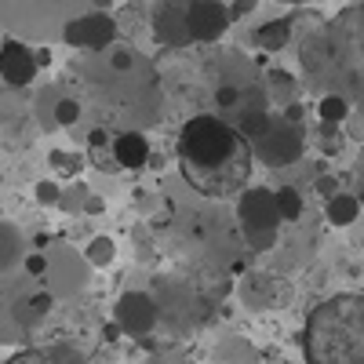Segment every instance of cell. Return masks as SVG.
Here are the masks:
<instances>
[{"label":"cell","mask_w":364,"mask_h":364,"mask_svg":"<svg viewBox=\"0 0 364 364\" xmlns=\"http://www.w3.org/2000/svg\"><path fill=\"white\" fill-rule=\"evenodd\" d=\"M357 200L364 204V149H360V157H357Z\"/></svg>","instance_id":"cell-27"},{"label":"cell","mask_w":364,"mask_h":364,"mask_svg":"<svg viewBox=\"0 0 364 364\" xmlns=\"http://www.w3.org/2000/svg\"><path fill=\"white\" fill-rule=\"evenodd\" d=\"M37 70H41V66H37L33 51H29L26 44H18V41H4V48H0V77H4L8 84L22 87V84L33 80Z\"/></svg>","instance_id":"cell-9"},{"label":"cell","mask_w":364,"mask_h":364,"mask_svg":"<svg viewBox=\"0 0 364 364\" xmlns=\"http://www.w3.org/2000/svg\"><path fill=\"white\" fill-rule=\"evenodd\" d=\"M102 208H106V204H102L99 197H91V200H87V211H91V215H95V211H102Z\"/></svg>","instance_id":"cell-32"},{"label":"cell","mask_w":364,"mask_h":364,"mask_svg":"<svg viewBox=\"0 0 364 364\" xmlns=\"http://www.w3.org/2000/svg\"><path fill=\"white\" fill-rule=\"evenodd\" d=\"M324 211H328V219L336 223V226H350L357 215H360V200L353 197V193H331V197H324Z\"/></svg>","instance_id":"cell-13"},{"label":"cell","mask_w":364,"mask_h":364,"mask_svg":"<svg viewBox=\"0 0 364 364\" xmlns=\"http://www.w3.org/2000/svg\"><path fill=\"white\" fill-rule=\"evenodd\" d=\"M288 37H291V18H273V22H266L255 33L262 51H281L288 44Z\"/></svg>","instance_id":"cell-14"},{"label":"cell","mask_w":364,"mask_h":364,"mask_svg":"<svg viewBox=\"0 0 364 364\" xmlns=\"http://www.w3.org/2000/svg\"><path fill=\"white\" fill-rule=\"evenodd\" d=\"M252 146L219 117H193L178 132L182 178L204 197H226L245 186L252 171Z\"/></svg>","instance_id":"cell-1"},{"label":"cell","mask_w":364,"mask_h":364,"mask_svg":"<svg viewBox=\"0 0 364 364\" xmlns=\"http://www.w3.org/2000/svg\"><path fill=\"white\" fill-rule=\"evenodd\" d=\"M55 120H58L63 128H73L77 120H80V106H77L73 99H63V102L55 106Z\"/></svg>","instance_id":"cell-20"},{"label":"cell","mask_w":364,"mask_h":364,"mask_svg":"<svg viewBox=\"0 0 364 364\" xmlns=\"http://www.w3.org/2000/svg\"><path fill=\"white\" fill-rule=\"evenodd\" d=\"M109 4H113V0H95V8H99V11H106Z\"/></svg>","instance_id":"cell-34"},{"label":"cell","mask_w":364,"mask_h":364,"mask_svg":"<svg viewBox=\"0 0 364 364\" xmlns=\"http://www.w3.org/2000/svg\"><path fill=\"white\" fill-rule=\"evenodd\" d=\"M240 223L248 226V233H273L281 223L277 215V200L269 190H248L240 197Z\"/></svg>","instance_id":"cell-7"},{"label":"cell","mask_w":364,"mask_h":364,"mask_svg":"<svg viewBox=\"0 0 364 364\" xmlns=\"http://www.w3.org/2000/svg\"><path fill=\"white\" fill-rule=\"evenodd\" d=\"M255 8H259V0H233L230 15H248V11H255Z\"/></svg>","instance_id":"cell-26"},{"label":"cell","mask_w":364,"mask_h":364,"mask_svg":"<svg viewBox=\"0 0 364 364\" xmlns=\"http://www.w3.org/2000/svg\"><path fill=\"white\" fill-rule=\"evenodd\" d=\"M339 190V182H336V175H324V178H317V193L321 197H331V193H336Z\"/></svg>","instance_id":"cell-24"},{"label":"cell","mask_w":364,"mask_h":364,"mask_svg":"<svg viewBox=\"0 0 364 364\" xmlns=\"http://www.w3.org/2000/svg\"><path fill=\"white\" fill-rule=\"evenodd\" d=\"M302 346L310 364H364V295H336L314 306Z\"/></svg>","instance_id":"cell-2"},{"label":"cell","mask_w":364,"mask_h":364,"mask_svg":"<svg viewBox=\"0 0 364 364\" xmlns=\"http://www.w3.org/2000/svg\"><path fill=\"white\" fill-rule=\"evenodd\" d=\"M284 4H302V0H284Z\"/></svg>","instance_id":"cell-35"},{"label":"cell","mask_w":364,"mask_h":364,"mask_svg":"<svg viewBox=\"0 0 364 364\" xmlns=\"http://www.w3.org/2000/svg\"><path fill=\"white\" fill-rule=\"evenodd\" d=\"M109 149H113L117 168H128V171H135V168H142V164L149 161V142H146L142 132H124V135H117Z\"/></svg>","instance_id":"cell-12"},{"label":"cell","mask_w":364,"mask_h":364,"mask_svg":"<svg viewBox=\"0 0 364 364\" xmlns=\"http://www.w3.org/2000/svg\"><path fill=\"white\" fill-rule=\"evenodd\" d=\"M117 321H120V331H128V336H146V331H154L157 324V306L149 295H124L117 302Z\"/></svg>","instance_id":"cell-8"},{"label":"cell","mask_w":364,"mask_h":364,"mask_svg":"<svg viewBox=\"0 0 364 364\" xmlns=\"http://www.w3.org/2000/svg\"><path fill=\"white\" fill-rule=\"evenodd\" d=\"M37 200H41V204H58V200H63V190H58L51 178H44L41 186H37Z\"/></svg>","instance_id":"cell-21"},{"label":"cell","mask_w":364,"mask_h":364,"mask_svg":"<svg viewBox=\"0 0 364 364\" xmlns=\"http://www.w3.org/2000/svg\"><path fill=\"white\" fill-rule=\"evenodd\" d=\"M237 99H240L237 87H219V91H215V102H219V106H233Z\"/></svg>","instance_id":"cell-25"},{"label":"cell","mask_w":364,"mask_h":364,"mask_svg":"<svg viewBox=\"0 0 364 364\" xmlns=\"http://www.w3.org/2000/svg\"><path fill=\"white\" fill-rule=\"evenodd\" d=\"M132 63H135L132 51H117V55H113V66H117V70H128Z\"/></svg>","instance_id":"cell-28"},{"label":"cell","mask_w":364,"mask_h":364,"mask_svg":"<svg viewBox=\"0 0 364 364\" xmlns=\"http://www.w3.org/2000/svg\"><path fill=\"white\" fill-rule=\"evenodd\" d=\"M113 259H117V245L109 237H95L87 245V262L91 266H99V269H106V266H113Z\"/></svg>","instance_id":"cell-17"},{"label":"cell","mask_w":364,"mask_h":364,"mask_svg":"<svg viewBox=\"0 0 364 364\" xmlns=\"http://www.w3.org/2000/svg\"><path fill=\"white\" fill-rule=\"evenodd\" d=\"M33 58H37V66H48V63H51V51L41 48V51H33Z\"/></svg>","instance_id":"cell-31"},{"label":"cell","mask_w":364,"mask_h":364,"mask_svg":"<svg viewBox=\"0 0 364 364\" xmlns=\"http://www.w3.org/2000/svg\"><path fill=\"white\" fill-rule=\"evenodd\" d=\"M230 8L223 0H193L186 8V29H190V41H200V44H211L226 33L230 26Z\"/></svg>","instance_id":"cell-4"},{"label":"cell","mask_w":364,"mask_h":364,"mask_svg":"<svg viewBox=\"0 0 364 364\" xmlns=\"http://www.w3.org/2000/svg\"><path fill=\"white\" fill-rule=\"evenodd\" d=\"M164 4H175V8H182V11H186V8L193 4V0H164Z\"/></svg>","instance_id":"cell-33"},{"label":"cell","mask_w":364,"mask_h":364,"mask_svg":"<svg viewBox=\"0 0 364 364\" xmlns=\"http://www.w3.org/2000/svg\"><path fill=\"white\" fill-rule=\"evenodd\" d=\"M273 200H277V215L281 219H288V223L302 219V193L295 186H281L277 193H273Z\"/></svg>","instance_id":"cell-16"},{"label":"cell","mask_w":364,"mask_h":364,"mask_svg":"<svg viewBox=\"0 0 364 364\" xmlns=\"http://www.w3.org/2000/svg\"><path fill=\"white\" fill-rule=\"evenodd\" d=\"M117 37V22L106 15V11H91L84 18H73L66 26V44L73 48H87V51H99L106 44H113Z\"/></svg>","instance_id":"cell-5"},{"label":"cell","mask_w":364,"mask_h":364,"mask_svg":"<svg viewBox=\"0 0 364 364\" xmlns=\"http://www.w3.org/2000/svg\"><path fill=\"white\" fill-rule=\"evenodd\" d=\"M259 146L252 149V154H259L269 168H284V164H291V161H299L302 157V139H299V132H291V128H266V135H259L255 139Z\"/></svg>","instance_id":"cell-6"},{"label":"cell","mask_w":364,"mask_h":364,"mask_svg":"<svg viewBox=\"0 0 364 364\" xmlns=\"http://www.w3.org/2000/svg\"><path fill=\"white\" fill-rule=\"evenodd\" d=\"M266 128H269V117L259 113V109L240 120V132H245V139H259V135H266Z\"/></svg>","instance_id":"cell-19"},{"label":"cell","mask_w":364,"mask_h":364,"mask_svg":"<svg viewBox=\"0 0 364 364\" xmlns=\"http://www.w3.org/2000/svg\"><path fill=\"white\" fill-rule=\"evenodd\" d=\"M317 117H321L324 128H336V124H343V120L350 117V102L339 99V95H324L317 102Z\"/></svg>","instance_id":"cell-15"},{"label":"cell","mask_w":364,"mask_h":364,"mask_svg":"<svg viewBox=\"0 0 364 364\" xmlns=\"http://www.w3.org/2000/svg\"><path fill=\"white\" fill-rule=\"evenodd\" d=\"M26 269L33 273V277H41V273H48V259H44L41 252H33V255L26 259Z\"/></svg>","instance_id":"cell-22"},{"label":"cell","mask_w":364,"mask_h":364,"mask_svg":"<svg viewBox=\"0 0 364 364\" xmlns=\"http://www.w3.org/2000/svg\"><path fill=\"white\" fill-rule=\"evenodd\" d=\"M288 284L277 281V277H248L245 288H240V295H245L248 306L255 310H273V306H284L288 302Z\"/></svg>","instance_id":"cell-10"},{"label":"cell","mask_w":364,"mask_h":364,"mask_svg":"<svg viewBox=\"0 0 364 364\" xmlns=\"http://www.w3.org/2000/svg\"><path fill=\"white\" fill-rule=\"evenodd\" d=\"M87 142H91V149H102V146H109V135L106 132H91Z\"/></svg>","instance_id":"cell-29"},{"label":"cell","mask_w":364,"mask_h":364,"mask_svg":"<svg viewBox=\"0 0 364 364\" xmlns=\"http://www.w3.org/2000/svg\"><path fill=\"white\" fill-rule=\"evenodd\" d=\"M33 310L37 314H48L51 310V295H33Z\"/></svg>","instance_id":"cell-30"},{"label":"cell","mask_w":364,"mask_h":364,"mask_svg":"<svg viewBox=\"0 0 364 364\" xmlns=\"http://www.w3.org/2000/svg\"><path fill=\"white\" fill-rule=\"evenodd\" d=\"M154 33L161 44H171V48H182L190 44V29H186V11L175 8V4H161L157 15H154Z\"/></svg>","instance_id":"cell-11"},{"label":"cell","mask_w":364,"mask_h":364,"mask_svg":"<svg viewBox=\"0 0 364 364\" xmlns=\"http://www.w3.org/2000/svg\"><path fill=\"white\" fill-rule=\"evenodd\" d=\"M51 164H63V168H70V171H80V168H84L80 157H66V154H51Z\"/></svg>","instance_id":"cell-23"},{"label":"cell","mask_w":364,"mask_h":364,"mask_svg":"<svg viewBox=\"0 0 364 364\" xmlns=\"http://www.w3.org/2000/svg\"><path fill=\"white\" fill-rule=\"evenodd\" d=\"M328 48H331V55L339 51L346 66L364 63V4L339 15V22L328 33Z\"/></svg>","instance_id":"cell-3"},{"label":"cell","mask_w":364,"mask_h":364,"mask_svg":"<svg viewBox=\"0 0 364 364\" xmlns=\"http://www.w3.org/2000/svg\"><path fill=\"white\" fill-rule=\"evenodd\" d=\"M18 255V230L0 226V266H11Z\"/></svg>","instance_id":"cell-18"}]
</instances>
